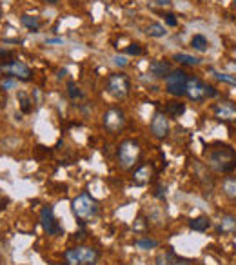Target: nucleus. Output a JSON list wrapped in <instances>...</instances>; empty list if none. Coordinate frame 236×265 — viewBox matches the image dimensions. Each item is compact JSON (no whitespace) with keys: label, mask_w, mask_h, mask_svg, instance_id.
Returning a JSON list of instances; mask_svg holds the SVG:
<instances>
[{"label":"nucleus","mask_w":236,"mask_h":265,"mask_svg":"<svg viewBox=\"0 0 236 265\" xmlns=\"http://www.w3.org/2000/svg\"><path fill=\"white\" fill-rule=\"evenodd\" d=\"M207 164L216 173H231L236 167V151L225 144H214L207 151Z\"/></svg>","instance_id":"nucleus-1"},{"label":"nucleus","mask_w":236,"mask_h":265,"mask_svg":"<svg viewBox=\"0 0 236 265\" xmlns=\"http://www.w3.org/2000/svg\"><path fill=\"white\" fill-rule=\"evenodd\" d=\"M71 209L79 222H91L98 215V202L89 192H82L71 202Z\"/></svg>","instance_id":"nucleus-2"},{"label":"nucleus","mask_w":236,"mask_h":265,"mask_svg":"<svg viewBox=\"0 0 236 265\" xmlns=\"http://www.w3.org/2000/svg\"><path fill=\"white\" fill-rule=\"evenodd\" d=\"M64 258L69 265H95L100 258V254L95 247L89 245H77L73 249H68L64 253Z\"/></svg>","instance_id":"nucleus-3"},{"label":"nucleus","mask_w":236,"mask_h":265,"mask_svg":"<svg viewBox=\"0 0 236 265\" xmlns=\"http://www.w3.org/2000/svg\"><path fill=\"white\" fill-rule=\"evenodd\" d=\"M186 96L193 102H203L207 98H214L216 96V89L211 84H205L198 76H189L186 87Z\"/></svg>","instance_id":"nucleus-4"},{"label":"nucleus","mask_w":236,"mask_h":265,"mask_svg":"<svg viewBox=\"0 0 236 265\" xmlns=\"http://www.w3.org/2000/svg\"><path fill=\"white\" fill-rule=\"evenodd\" d=\"M106 91L113 96V98L124 100L131 91V82H129V78H127V75H124V73L109 75V76H107V82H106Z\"/></svg>","instance_id":"nucleus-5"},{"label":"nucleus","mask_w":236,"mask_h":265,"mask_svg":"<svg viewBox=\"0 0 236 265\" xmlns=\"http://www.w3.org/2000/svg\"><path fill=\"white\" fill-rule=\"evenodd\" d=\"M140 158V146L135 140H124L118 146V162L124 169H129Z\"/></svg>","instance_id":"nucleus-6"},{"label":"nucleus","mask_w":236,"mask_h":265,"mask_svg":"<svg viewBox=\"0 0 236 265\" xmlns=\"http://www.w3.org/2000/svg\"><path fill=\"white\" fill-rule=\"evenodd\" d=\"M163 80H165V91H167L169 95L176 96V98L186 96L187 80H189L186 71H182V69H173Z\"/></svg>","instance_id":"nucleus-7"},{"label":"nucleus","mask_w":236,"mask_h":265,"mask_svg":"<svg viewBox=\"0 0 236 265\" xmlns=\"http://www.w3.org/2000/svg\"><path fill=\"white\" fill-rule=\"evenodd\" d=\"M0 73H4L7 78L22 80V82L31 80V75H33L28 64H24L22 60H9V62L0 64Z\"/></svg>","instance_id":"nucleus-8"},{"label":"nucleus","mask_w":236,"mask_h":265,"mask_svg":"<svg viewBox=\"0 0 236 265\" xmlns=\"http://www.w3.org/2000/svg\"><path fill=\"white\" fill-rule=\"evenodd\" d=\"M40 224L44 227V231L51 236H58L62 234L64 229L62 226L58 224V220L55 218V213H53V207L51 205H45L42 211H40Z\"/></svg>","instance_id":"nucleus-9"},{"label":"nucleus","mask_w":236,"mask_h":265,"mask_svg":"<svg viewBox=\"0 0 236 265\" xmlns=\"http://www.w3.org/2000/svg\"><path fill=\"white\" fill-rule=\"evenodd\" d=\"M104 127H106L109 133H118L125 127V114L122 109L111 108L107 109L106 114H104Z\"/></svg>","instance_id":"nucleus-10"},{"label":"nucleus","mask_w":236,"mask_h":265,"mask_svg":"<svg viewBox=\"0 0 236 265\" xmlns=\"http://www.w3.org/2000/svg\"><path fill=\"white\" fill-rule=\"evenodd\" d=\"M169 120H167V114L162 113V111H157V113L153 114L151 118V133L155 138H160L163 140L165 136L169 135Z\"/></svg>","instance_id":"nucleus-11"},{"label":"nucleus","mask_w":236,"mask_h":265,"mask_svg":"<svg viewBox=\"0 0 236 265\" xmlns=\"http://www.w3.org/2000/svg\"><path fill=\"white\" fill-rule=\"evenodd\" d=\"M213 113L222 122H229V124L236 122V106L233 102H218L213 108Z\"/></svg>","instance_id":"nucleus-12"},{"label":"nucleus","mask_w":236,"mask_h":265,"mask_svg":"<svg viewBox=\"0 0 236 265\" xmlns=\"http://www.w3.org/2000/svg\"><path fill=\"white\" fill-rule=\"evenodd\" d=\"M171 64L167 60H151L149 62V73L157 78H165L169 73H171Z\"/></svg>","instance_id":"nucleus-13"},{"label":"nucleus","mask_w":236,"mask_h":265,"mask_svg":"<svg viewBox=\"0 0 236 265\" xmlns=\"http://www.w3.org/2000/svg\"><path fill=\"white\" fill-rule=\"evenodd\" d=\"M220 234H236V216L224 215L218 222Z\"/></svg>","instance_id":"nucleus-14"},{"label":"nucleus","mask_w":236,"mask_h":265,"mask_svg":"<svg viewBox=\"0 0 236 265\" xmlns=\"http://www.w3.org/2000/svg\"><path fill=\"white\" fill-rule=\"evenodd\" d=\"M191 47L195 51H198V53H207L209 49H211V42H209V38L205 37V35H193L191 37Z\"/></svg>","instance_id":"nucleus-15"},{"label":"nucleus","mask_w":236,"mask_h":265,"mask_svg":"<svg viewBox=\"0 0 236 265\" xmlns=\"http://www.w3.org/2000/svg\"><path fill=\"white\" fill-rule=\"evenodd\" d=\"M222 191L229 200L236 202V178L235 176H225L222 182Z\"/></svg>","instance_id":"nucleus-16"},{"label":"nucleus","mask_w":236,"mask_h":265,"mask_svg":"<svg viewBox=\"0 0 236 265\" xmlns=\"http://www.w3.org/2000/svg\"><path fill=\"white\" fill-rule=\"evenodd\" d=\"M151 175H153V169L149 167V165H142L140 169L135 171V184L136 186H144V184H147V182L151 180Z\"/></svg>","instance_id":"nucleus-17"},{"label":"nucleus","mask_w":236,"mask_h":265,"mask_svg":"<svg viewBox=\"0 0 236 265\" xmlns=\"http://www.w3.org/2000/svg\"><path fill=\"white\" fill-rule=\"evenodd\" d=\"M189 227L197 232H205L211 227V220H209V216H197L189 222Z\"/></svg>","instance_id":"nucleus-18"},{"label":"nucleus","mask_w":236,"mask_h":265,"mask_svg":"<svg viewBox=\"0 0 236 265\" xmlns=\"http://www.w3.org/2000/svg\"><path fill=\"white\" fill-rule=\"evenodd\" d=\"M184 111H186L184 102H169L167 108H165V114H169L171 118H178L180 114H184Z\"/></svg>","instance_id":"nucleus-19"},{"label":"nucleus","mask_w":236,"mask_h":265,"mask_svg":"<svg viewBox=\"0 0 236 265\" xmlns=\"http://www.w3.org/2000/svg\"><path fill=\"white\" fill-rule=\"evenodd\" d=\"M165 26L160 22H151L149 26H146V35H149V37H153V38H162V37H165Z\"/></svg>","instance_id":"nucleus-20"},{"label":"nucleus","mask_w":236,"mask_h":265,"mask_svg":"<svg viewBox=\"0 0 236 265\" xmlns=\"http://www.w3.org/2000/svg\"><path fill=\"white\" fill-rule=\"evenodd\" d=\"M20 22H22L24 28H28L29 31H33V33H37V31L40 29V20H39V17H31V15H22Z\"/></svg>","instance_id":"nucleus-21"},{"label":"nucleus","mask_w":236,"mask_h":265,"mask_svg":"<svg viewBox=\"0 0 236 265\" xmlns=\"http://www.w3.org/2000/svg\"><path fill=\"white\" fill-rule=\"evenodd\" d=\"M173 58L178 64H184V66H198V64L202 62L198 57H191V55H186V53H176Z\"/></svg>","instance_id":"nucleus-22"},{"label":"nucleus","mask_w":236,"mask_h":265,"mask_svg":"<svg viewBox=\"0 0 236 265\" xmlns=\"http://www.w3.org/2000/svg\"><path fill=\"white\" fill-rule=\"evenodd\" d=\"M68 96L71 100H82L84 98V91L80 89L75 82H68Z\"/></svg>","instance_id":"nucleus-23"},{"label":"nucleus","mask_w":236,"mask_h":265,"mask_svg":"<svg viewBox=\"0 0 236 265\" xmlns=\"http://www.w3.org/2000/svg\"><path fill=\"white\" fill-rule=\"evenodd\" d=\"M136 247L142 249V251H149V249H157L158 242L157 240H153V238H142V240L136 242Z\"/></svg>","instance_id":"nucleus-24"},{"label":"nucleus","mask_w":236,"mask_h":265,"mask_svg":"<svg viewBox=\"0 0 236 265\" xmlns=\"http://www.w3.org/2000/svg\"><path fill=\"white\" fill-rule=\"evenodd\" d=\"M220 82H224V84H229V85H235L236 87V76L235 75H229V73H216L214 75Z\"/></svg>","instance_id":"nucleus-25"},{"label":"nucleus","mask_w":236,"mask_h":265,"mask_svg":"<svg viewBox=\"0 0 236 265\" xmlns=\"http://www.w3.org/2000/svg\"><path fill=\"white\" fill-rule=\"evenodd\" d=\"M173 253H160L157 258V265H173Z\"/></svg>","instance_id":"nucleus-26"},{"label":"nucleus","mask_w":236,"mask_h":265,"mask_svg":"<svg viewBox=\"0 0 236 265\" xmlns=\"http://www.w3.org/2000/svg\"><path fill=\"white\" fill-rule=\"evenodd\" d=\"M18 100H20V108H22V111L24 113H31V102H29V98H28V95L26 93H18Z\"/></svg>","instance_id":"nucleus-27"},{"label":"nucleus","mask_w":236,"mask_h":265,"mask_svg":"<svg viewBox=\"0 0 236 265\" xmlns=\"http://www.w3.org/2000/svg\"><path fill=\"white\" fill-rule=\"evenodd\" d=\"M125 53H127V55H135V57H138V55L144 53V49H142L140 44H129L127 47H125Z\"/></svg>","instance_id":"nucleus-28"},{"label":"nucleus","mask_w":236,"mask_h":265,"mask_svg":"<svg viewBox=\"0 0 236 265\" xmlns=\"http://www.w3.org/2000/svg\"><path fill=\"white\" fill-rule=\"evenodd\" d=\"M13 85H15V78H7L6 76V80H2V82H0V87H2L4 91L13 89Z\"/></svg>","instance_id":"nucleus-29"},{"label":"nucleus","mask_w":236,"mask_h":265,"mask_svg":"<svg viewBox=\"0 0 236 265\" xmlns=\"http://www.w3.org/2000/svg\"><path fill=\"white\" fill-rule=\"evenodd\" d=\"M163 17H165V22H167V26H171V28L178 26V18H176V15H173V13H167V15H163Z\"/></svg>","instance_id":"nucleus-30"},{"label":"nucleus","mask_w":236,"mask_h":265,"mask_svg":"<svg viewBox=\"0 0 236 265\" xmlns=\"http://www.w3.org/2000/svg\"><path fill=\"white\" fill-rule=\"evenodd\" d=\"M113 64H115V66H120V68H125V66H127V58L125 57H120V55H117V57H113Z\"/></svg>","instance_id":"nucleus-31"},{"label":"nucleus","mask_w":236,"mask_h":265,"mask_svg":"<svg viewBox=\"0 0 236 265\" xmlns=\"http://www.w3.org/2000/svg\"><path fill=\"white\" fill-rule=\"evenodd\" d=\"M45 44H64L62 38H45Z\"/></svg>","instance_id":"nucleus-32"},{"label":"nucleus","mask_w":236,"mask_h":265,"mask_svg":"<svg viewBox=\"0 0 236 265\" xmlns=\"http://www.w3.org/2000/svg\"><path fill=\"white\" fill-rule=\"evenodd\" d=\"M155 4H158V6H169L171 4V0H153Z\"/></svg>","instance_id":"nucleus-33"},{"label":"nucleus","mask_w":236,"mask_h":265,"mask_svg":"<svg viewBox=\"0 0 236 265\" xmlns=\"http://www.w3.org/2000/svg\"><path fill=\"white\" fill-rule=\"evenodd\" d=\"M173 265H191V264L186 262V260H176V262H173Z\"/></svg>","instance_id":"nucleus-34"},{"label":"nucleus","mask_w":236,"mask_h":265,"mask_svg":"<svg viewBox=\"0 0 236 265\" xmlns=\"http://www.w3.org/2000/svg\"><path fill=\"white\" fill-rule=\"evenodd\" d=\"M77 234H79V238H80V240H84V238H85V232H84V231L77 232Z\"/></svg>","instance_id":"nucleus-35"},{"label":"nucleus","mask_w":236,"mask_h":265,"mask_svg":"<svg viewBox=\"0 0 236 265\" xmlns=\"http://www.w3.org/2000/svg\"><path fill=\"white\" fill-rule=\"evenodd\" d=\"M44 2H47V4H56L58 0H44Z\"/></svg>","instance_id":"nucleus-36"},{"label":"nucleus","mask_w":236,"mask_h":265,"mask_svg":"<svg viewBox=\"0 0 236 265\" xmlns=\"http://www.w3.org/2000/svg\"><path fill=\"white\" fill-rule=\"evenodd\" d=\"M2 104H4V102H2V100H0V108H2Z\"/></svg>","instance_id":"nucleus-37"},{"label":"nucleus","mask_w":236,"mask_h":265,"mask_svg":"<svg viewBox=\"0 0 236 265\" xmlns=\"http://www.w3.org/2000/svg\"><path fill=\"white\" fill-rule=\"evenodd\" d=\"M0 209H2V200H0Z\"/></svg>","instance_id":"nucleus-38"},{"label":"nucleus","mask_w":236,"mask_h":265,"mask_svg":"<svg viewBox=\"0 0 236 265\" xmlns=\"http://www.w3.org/2000/svg\"><path fill=\"white\" fill-rule=\"evenodd\" d=\"M0 18H2V11H0Z\"/></svg>","instance_id":"nucleus-39"},{"label":"nucleus","mask_w":236,"mask_h":265,"mask_svg":"<svg viewBox=\"0 0 236 265\" xmlns=\"http://www.w3.org/2000/svg\"><path fill=\"white\" fill-rule=\"evenodd\" d=\"M235 6H236V0H235Z\"/></svg>","instance_id":"nucleus-40"}]
</instances>
